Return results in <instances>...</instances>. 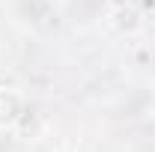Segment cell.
Masks as SVG:
<instances>
[{
	"instance_id": "1",
	"label": "cell",
	"mask_w": 155,
	"mask_h": 152,
	"mask_svg": "<svg viewBox=\"0 0 155 152\" xmlns=\"http://www.w3.org/2000/svg\"><path fill=\"white\" fill-rule=\"evenodd\" d=\"M21 116V95L12 90H0V125H12Z\"/></svg>"
},
{
	"instance_id": "2",
	"label": "cell",
	"mask_w": 155,
	"mask_h": 152,
	"mask_svg": "<svg viewBox=\"0 0 155 152\" xmlns=\"http://www.w3.org/2000/svg\"><path fill=\"white\" fill-rule=\"evenodd\" d=\"M114 24L116 30H122V33H134V30H140V12H137L134 6H119L114 12Z\"/></svg>"
}]
</instances>
